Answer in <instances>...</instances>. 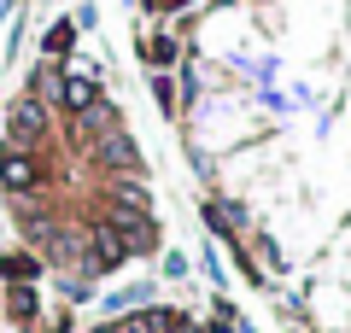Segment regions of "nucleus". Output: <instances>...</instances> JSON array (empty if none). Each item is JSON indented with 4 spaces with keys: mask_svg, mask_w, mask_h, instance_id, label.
<instances>
[{
    "mask_svg": "<svg viewBox=\"0 0 351 333\" xmlns=\"http://www.w3.org/2000/svg\"><path fill=\"white\" fill-rule=\"evenodd\" d=\"M112 24L117 0H12L0 18V251L41 263L47 310H94L176 251L141 123L152 82Z\"/></svg>",
    "mask_w": 351,
    "mask_h": 333,
    "instance_id": "1",
    "label": "nucleus"
}]
</instances>
